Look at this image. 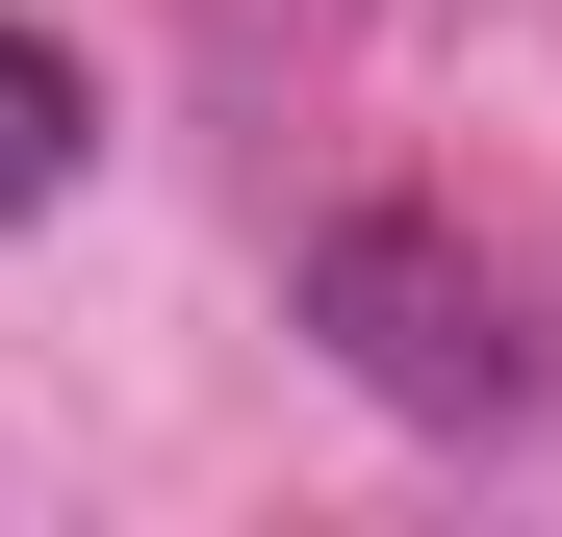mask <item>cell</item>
I'll list each match as a JSON object with an SVG mask.
<instances>
[{
  "instance_id": "1",
  "label": "cell",
  "mask_w": 562,
  "mask_h": 537,
  "mask_svg": "<svg viewBox=\"0 0 562 537\" xmlns=\"http://www.w3.org/2000/svg\"><path fill=\"white\" fill-rule=\"evenodd\" d=\"M307 333H333L409 435H537V410H562V358L512 333V282H486L435 205H333V231H307Z\"/></svg>"
},
{
  "instance_id": "2",
  "label": "cell",
  "mask_w": 562,
  "mask_h": 537,
  "mask_svg": "<svg viewBox=\"0 0 562 537\" xmlns=\"http://www.w3.org/2000/svg\"><path fill=\"white\" fill-rule=\"evenodd\" d=\"M77 154H103V77L0 0V205H77Z\"/></svg>"
}]
</instances>
